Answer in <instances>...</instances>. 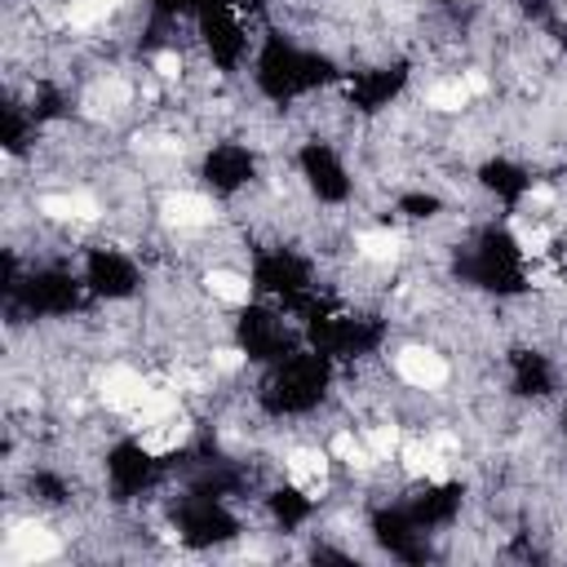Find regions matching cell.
Returning a JSON list of instances; mask_svg holds the SVG:
<instances>
[{"label": "cell", "instance_id": "cell-1", "mask_svg": "<svg viewBox=\"0 0 567 567\" xmlns=\"http://www.w3.org/2000/svg\"><path fill=\"white\" fill-rule=\"evenodd\" d=\"M332 452L319 443H297L284 452V478L301 501H323V492L332 487Z\"/></svg>", "mask_w": 567, "mask_h": 567}, {"label": "cell", "instance_id": "cell-2", "mask_svg": "<svg viewBox=\"0 0 567 567\" xmlns=\"http://www.w3.org/2000/svg\"><path fill=\"white\" fill-rule=\"evenodd\" d=\"M151 385H155V381H151L146 372H137L133 363H106V368L93 377V399H97L111 416H124V421H128V412L146 399Z\"/></svg>", "mask_w": 567, "mask_h": 567}, {"label": "cell", "instance_id": "cell-3", "mask_svg": "<svg viewBox=\"0 0 567 567\" xmlns=\"http://www.w3.org/2000/svg\"><path fill=\"white\" fill-rule=\"evenodd\" d=\"M394 377L408 385V390H421V394H434L452 381V363L434 350V346H421V341H408L394 350Z\"/></svg>", "mask_w": 567, "mask_h": 567}, {"label": "cell", "instance_id": "cell-4", "mask_svg": "<svg viewBox=\"0 0 567 567\" xmlns=\"http://www.w3.org/2000/svg\"><path fill=\"white\" fill-rule=\"evenodd\" d=\"M62 554V536L35 518H22V523H9L4 532V549H0V563L9 567H27V563H49Z\"/></svg>", "mask_w": 567, "mask_h": 567}, {"label": "cell", "instance_id": "cell-5", "mask_svg": "<svg viewBox=\"0 0 567 567\" xmlns=\"http://www.w3.org/2000/svg\"><path fill=\"white\" fill-rule=\"evenodd\" d=\"M159 221L177 235H195V230H208L217 221V204L204 190H164Z\"/></svg>", "mask_w": 567, "mask_h": 567}, {"label": "cell", "instance_id": "cell-6", "mask_svg": "<svg viewBox=\"0 0 567 567\" xmlns=\"http://www.w3.org/2000/svg\"><path fill=\"white\" fill-rule=\"evenodd\" d=\"M403 252H408V239H403V230H394V226H368V230L354 235V257H359L363 266L385 270V266L403 261Z\"/></svg>", "mask_w": 567, "mask_h": 567}, {"label": "cell", "instance_id": "cell-7", "mask_svg": "<svg viewBox=\"0 0 567 567\" xmlns=\"http://www.w3.org/2000/svg\"><path fill=\"white\" fill-rule=\"evenodd\" d=\"M204 292L221 306H248L252 301V275H244L235 266H208L204 270Z\"/></svg>", "mask_w": 567, "mask_h": 567}, {"label": "cell", "instance_id": "cell-8", "mask_svg": "<svg viewBox=\"0 0 567 567\" xmlns=\"http://www.w3.org/2000/svg\"><path fill=\"white\" fill-rule=\"evenodd\" d=\"M470 102H474V89H470L465 71L443 75V80H434V84L421 93V106H425V111H439V115H456V111H465Z\"/></svg>", "mask_w": 567, "mask_h": 567}]
</instances>
